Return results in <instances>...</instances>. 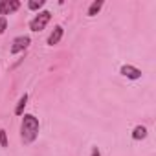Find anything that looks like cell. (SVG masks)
Masks as SVG:
<instances>
[{"label": "cell", "instance_id": "obj_1", "mask_svg": "<svg viewBox=\"0 0 156 156\" xmlns=\"http://www.w3.org/2000/svg\"><path fill=\"white\" fill-rule=\"evenodd\" d=\"M20 136L24 143H33L39 136V119L33 114H26L20 125Z\"/></svg>", "mask_w": 156, "mask_h": 156}, {"label": "cell", "instance_id": "obj_2", "mask_svg": "<svg viewBox=\"0 0 156 156\" xmlns=\"http://www.w3.org/2000/svg\"><path fill=\"white\" fill-rule=\"evenodd\" d=\"M50 19H51V13H50V11L39 13V15L30 22V30H31V31H41V30H44L46 24L50 22Z\"/></svg>", "mask_w": 156, "mask_h": 156}, {"label": "cell", "instance_id": "obj_3", "mask_svg": "<svg viewBox=\"0 0 156 156\" xmlns=\"http://www.w3.org/2000/svg\"><path fill=\"white\" fill-rule=\"evenodd\" d=\"M20 8L19 0H0V15H9Z\"/></svg>", "mask_w": 156, "mask_h": 156}, {"label": "cell", "instance_id": "obj_4", "mask_svg": "<svg viewBox=\"0 0 156 156\" xmlns=\"http://www.w3.org/2000/svg\"><path fill=\"white\" fill-rule=\"evenodd\" d=\"M30 42H31V39H30L28 35H22V37H17V39L13 41V46H11V53L15 55V53H19V51H22V50H26V48L30 46Z\"/></svg>", "mask_w": 156, "mask_h": 156}, {"label": "cell", "instance_id": "obj_5", "mask_svg": "<svg viewBox=\"0 0 156 156\" xmlns=\"http://www.w3.org/2000/svg\"><path fill=\"white\" fill-rule=\"evenodd\" d=\"M121 75L129 77V79H140V77H141V70H138V68H134L130 64H125V66H121Z\"/></svg>", "mask_w": 156, "mask_h": 156}, {"label": "cell", "instance_id": "obj_6", "mask_svg": "<svg viewBox=\"0 0 156 156\" xmlns=\"http://www.w3.org/2000/svg\"><path fill=\"white\" fill-rule=\"evenodd\" d=\"M62 39V28L61 26H57L53 31H51V35L48 37V44L50 46H53V44H59V41Z\"/></svg>", "mask_w": 156, "mask_h": 156}, {"label": "cell", "instance_id": "obj_7", "mask_svg": "<svg viewBox=\"0 0 156 156\" xmlns=\"http://www.w3.org/2000/svg\"><path fill=\"white\" fill-rule=\"evenodd\" d=\"M132 138H134V140H143V138H147V129H145L143 125L134 127V130H132Z\"/></svg>", "mask_w": 156, "mask_h": 156}, {"label": "cell", "instance_id": "obj_8", "mask_svg": "<svg viewBox=\"0 0 156 156\" xmlns=\"http://www.w3.org/2000/svg\"><path fill=\"white\" fill-rule=\"evenodd\" d=\"M101 8H103V2H101V0H96V2H92V6L88 8V17H94L96 13H99Z\"/></svg>", "mask_w": 156, "mask_h": 156}, {"label": "cell", "instance_id": "obj_9", "mask_svg": "<svg viewBox=\"0 0 156 156\" xmlns=\"http://www.w3.org/2000/svg\"><path fill=\"white\" fill-rule=\"evenodd\" d=\"M26 101H28V94H24V96L20 98V101H19V105H17V108H15V114H17V116H22L24 107H26Z\"/></svg>", "mask_w": 156, "mask_h": 156}, {"label": "cell", "instance_id": "obj_10", "mask_svg": "<svg viewBox=\"0 0 156 156\" xmlns=\"http://www.w3.org/2000/svg\"><path fill=\"white\" fill-rule=\"evenodd\" d=\"M44 6V0H31V2L28 4V8L31 9V11H35V9H39V8H42Z\"/></svg>", "mask_w": 156, "mask_h": 156}, {"label": "cell", "instance_id": "obj_11", "mask_svg": "<svg viewBox=\"0 0 156 156\" xmlns=\"http://www.w3.org/2000/svg\"><path fill=\"white\" fill-rule=\"evenodd\" d=\"M0 145L8 147V134H6V130H0Z\"/></svg>", "mask_w": 156, "mask_h": 156}, {"label": "cell", "instance_id": "obj_12", "mask_svg": "<svg viewBox=\"0 0 156 156\" xmlns=\"http://www.w3.org/2000/svg\"><path fill=\"white\" fill-rule=\"evenodd\" d=\"M6 28H8V20H6V17H0V33H4Z\"/></svg>", "mask_w": 156, "mask_h": 156}, {"label": "cell", "instance_id": "obj_13", "mask_svg": "<svg viewBox=\"0 0 156 156\" xmlns=\"http://www.w3.org/2000/svg\"><path fill=\"white\" fill-rule=\"evenodd\" d=\"M90 156H101L99 149H98V147H94V149H92V154H90Z\"/></svg>", "mask_w": 156, "mask_h": 156}]
</instances>
